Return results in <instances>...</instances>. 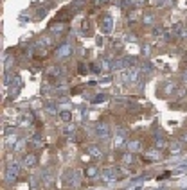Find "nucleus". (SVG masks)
I'll use <instances>...</instances> for the list:
<instances>
[{"instance_id":"f257e3e1","label":"nucleus","mask_w":187,"mask_h":190,"mask_svg":"<svg viewBox=\"0 0 187 190\" xmlns=\"http://www.w3.org/2000/svg\"><path fill=\"white\" fill-rule=\"evenodd\" d=\"M18 165H11V167H7V171H6V181L13 183L15 179L18 178Z\"/></svg>"},{"instance_id":"f03ea898","label":"nucleus","mask_w":187,"mask_h":190,"mask_svg":"<svg viewBox=\"0 0 187 190\" xmlns=\"http://www.w3.org/2000/svg\"><path fill=\"white\" fill-rule=\"evenodd\" d=\"M94 133H95V136H99V138H106V136H108V126L103 124V122H99V124L95 126Z\"/></svg>"},{"instance_id":"7ed1b4c3","label":"nucleus","mask_w":187,"mask_h":190,"mask_svg":"<svg viewBox=\"0 0 187 190\" xmlns=\"http://www.w3.org/2000/svg\"><path fill=\"white\" fill-rule=\"evenodd\" d=\"M70 45H63L60 47V50H58V58H63V56H70Z\"/></svg>"},{"instance_id":"20e7f679","label":"nucleus","mask_w":187,"mask_h":190,"mask_svg":"<svg viewBox=\"0 0 187 190\" xmlns=\"http://www.w3.org/2000/svg\"><path fill=\"white\" fill-rule=\"evenodd\" d=\"M117 176H119V171H117V169H113V167L104 171V178H108V179H112V178H117Z\"/></svg>"},{"instance_id":"39448f33","label":"nucleus","mask_w":187,"mask_h":190,"mask_svg":"<svg viewBox=\"0 0 187 190\" xmlns=\"http://www.w3.org/2000/svg\"><path fill=\"white\" fill-rule=\"evenodd\" d=\"M34 163H36V154H27L25 160H24V165L25 167H33Z\"/></svg>"},{"instance_id":"423d86ee","label":"nucleus","mask_w":187,"mask_h":190,"mask_svg":"<svg viewBox=\"0 0 187 190\" xmlns=\"http://www.w3.org/2000/svg\"><path fill=\"white\" fill-rule=\"evenodd\" d=\"M60 74H61L60 67H52V68L49 70V76H51V77H56V76H60Z\"/></svg>"},{"instance_id":"0eeeda50","label":"nucleus","mask_w":187,"mask_h":190,"mask_svg":"<svg viewBox=\"0 0 187 190\" xmlns=\"http://www.w3.org/2000/svg\"><path fill=\"white\" fill-rule=\"evenodd\" d=\"M31 144H33V145H42V140H40V136H33Z\"/></svg>"},{"instance_id":"6e6552de","label":"nucleus","mask_w":187,"mask_h":190,"mask_svg":"<svg viewBox=\"0 0 187 190\" xmlns=\"http://www.w3.org/2000/svg\"><path fill=\"white\" fill-rule=\"evenodd\" d=\"M61 119H63V120H70V113H68V111H63V113H61Z\"/></svg>"},{"instance_id":"1a4fd4ad","label":"nucleus","mask_w":187,"mask_h":190,"mask_svg":"<svg viewBox=\"0 0 187 190\" xmlns=\"http://www.w3.org/2000/svg\"><path fill=\"white\" fill-rule=\"evenodd\" d=\"M86 174H88V176H95V174H97V169H95V167H94V169H88Z\"/></svg>"},{"instance_id":"9d476101","label":"nucleus","mask_w":187,"mask_h":190,"mask_svg":"<svg viewBox=\"0 0 187 190\" xmlns=\"http://www.w3.org/2000/svg\"><path fill=\"white\" fill-rule=\"evenodd\" d=\"M103 0H94V4H101Z\"/></svg>"}]
</instances>
